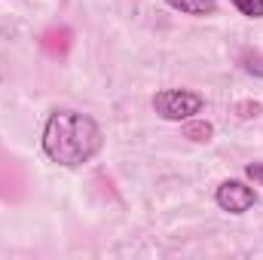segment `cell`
Returning a JSON list of instances; mask_svg holds the SVG:
<instances>
[{
  "instance_id": "obj_1",
  "label": "cell",
  "mask_w": 263,
  "mask_h": 260,
  "mask_svg": "<svg viewBox=\"0 0 263 260\" xmlns=\"http://www.w3.org/2000/svg\"><path fill=\"white\" fill-rule=\"evenodd\" d=\"M101 144V126L80 110H55L43 126V153L65 169L92 162Z\"/></svg>"
},
{
  "instance_id": "obj_2",
  "label": "cell",
  "mask_w": 263,
  "mask_h": 260,
  "mask_svg": "<svg viewBox=\"0 0 263 260\" xmlns=\"http://www.w3.org/2000/svg\"><path fill=\"white\" fill-rule=\"evenodd\" d=\"M202 107H205V98L199 92H190V89H162V92L153 95V110L168 123L196 120V114H202Z\"/></svg>"
},
{
  "instance_id": "obj_3",
  "label": "cell",
  "mask_w": 263,
  "mask_h": 260,
  "mask_svg": "<svg viewBox=\"0 0 263 260\" xmlns=\"http://www.w3.org/2000/svg\"><path fill=\"white\" fill-rule=\"evenodd\" d=\"M214 202L230 214H245L257 205V193H254V187H248L242 181H223L214 193Z\"/></svg>"
},
{
  "instance_id": "obj_4",
  "label": "cell",
  "mask_w": 263,
  "mask_h": 260,
  "mask_svg": "<svg viewBox=\"0 0 263 260\" xmlns=\"http://www.w3.org/2000/svg\"><path fill=\"white\" fill-rule=\"evenodd\" d=\"M165 3L184 15H214L217 9V0H165Z\"/></svg>"
},
{
  "instance_id": "obj_5",
  "label": "cell",
  "mask_w": 263,
  "mask_h": 260,
  "mask_svg": "<svg viewBox=\"0 0 263 260\" xmlns=\"http://www.w3.org/2000/svg\"><path fill=\"white\" fill-rule=\"evenodd\" d=\"M184 135L190 138V141H211V135H214V126L211 123H190L187 129H184Z\"/></svg>"
},
{
  "instance_id": "obj_6",
  "label": "cell",
  "mask_w": 263,
  "mask_h": 260,
  "mask_svg": "<svg viewBox=\"0 0 263 260\" xmlns=\"http://www.w3.org/2000/svg\"><path fill=\"white\" fill-rule=\"evenodd\" d=\"M230 3L248 18H263V0H230Z\"/></svg>"
},
{
  "instance_id": "obj_7",
  "label": "cell",
  "mask_w": 263,
  "mask_h": 260,
  "mask_svg": "<svg viewBox=\"0 0 263 260\" xmlns=\"http://www.w3.org/2000/svg\"><path fill=\"white\" fill-rule=\"evenodd\" d=\"M242 67L248 73H254V77H263V55L260 52H245L242 55Z\"/></svg>"
},
{
  "instance_id": "obj_8",
  "label": "cell",
  "mask_w": 263,
  "mask_h": 260,
  "mask_svg": "<svg viewBox=\"0 0 263 260\" xmlns=\"http://www.w3.org/2000/svg\"><path fill=\"white\" fill-rule=\"evenodd\" d=\"M245 178L254 181L257 187H263V162H248L245 165Z\"/></svg>"
}]
</instances>
